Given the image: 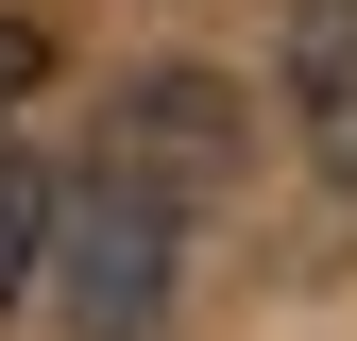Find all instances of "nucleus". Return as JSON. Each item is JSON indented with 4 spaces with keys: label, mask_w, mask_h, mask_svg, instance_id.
Returning a JSON list of instances; mask_svg holds the SVG:
<instances>
[{
    "label": "nucleus",
    "mask_w": 357,
    "mask_h": 341,
    "mask_svg": "<svg viewBox=\"0 0 357 341\" xmlns=\"http://www.w3.org/2000/svg\"><path fill=\"white\" fill-rule=\"evenodd\" d=\"M34 256H52V170H34V154H0V307L34 290Z\"/></svg>",
    "instance_id": "obj_3"
},
{
    "label": "nucleus",
    "mask_w": 357,
    "mask_h": 341,
    "mask_svg": "<svg viewBox=\"0 0 357 341\" xmlns=\"http://www.w3.org/2000/svg\"><path fill=\"white\" fill-rule=\"evenodd\" d=\"M289 137L357 205V0H289Z\"/></svg>",
    "instance_id": "obj_2"
},
{
    "label": "nucleus",
    "mask_w": 357,
    "mask_h": 341,
    "mask_svg": "<svg viewBox=\"0 0 357 341\" xmlns=\"http://www.w3.org/2000/svg\"><path fill=\"white\" fill-rule=\"evenodd\" d=\"M221 170H238L221 68H137L102 103V137L52 170V256H34L68 341H153L170 324V273H188V222L221 205Z\"/></svg>",
    "instance_id": "obj_1"
},
{
    "label": "nucleus",
    "mask_w": 357,
    "mask_h": 341,
    "mask_svg": "<svg viewBox=\"0 0 357 341\" xmlns=\"http://www.w3.org/2000/svg\"><path fill=\"white\" fill-rule=\"evenodd\" d=\"M34 68H52V52H34V17H0V119L34 103Z\"/></svg>",
    "instance_id": "obj_4"
}]
</instances>
